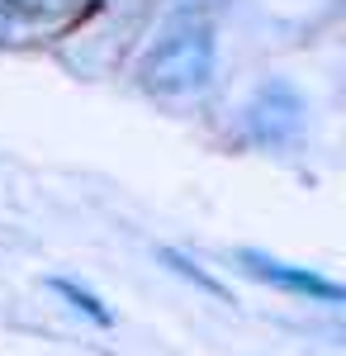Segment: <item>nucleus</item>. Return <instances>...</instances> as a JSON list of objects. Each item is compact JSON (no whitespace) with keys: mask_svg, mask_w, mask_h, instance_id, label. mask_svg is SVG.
Here are the masks:
<instances>
[{"mask_svg":"<svg viewBox=\"0 0 346 356\" xmlns=\"http://www.w3.org/2000/svg\"><path fill=\"white\" fill-rule=\"evenodd\" d=\"M213 29L209 19L181 15L176 24L152 43V53L142 57V86L157 95H195L213 76Z\"/></svg>","mask_w":346,"mask_h":356,"instance_id":"f257e3e1","label":"nucleus"},{"mask_svg":"<svg viewBox=\"0 0 346 356\" xmlns=\"http://www.w3.org/2000/svg\"><path fill=\"white\" fill-rule=\"evenodd\" d=\"M299 114H304L299 90L285 81H270L256 90V100L247 110V124H252V134L261 138V143H280V138H290L299 129Z\"/></svg>","mask_w":346,"mask_h":356,"instance_id":"f03ea898","label":"nucleus"},{"mask_svg":"<svg viewBox=\"0 0 346 356\" xmlns=\"http://www.w3.org/2000/svg\"><path fill=\"white\" fill-rule=\"evenodd\" d=\"M242 266L256 275V280L280 285V290H290V295H308V300H322V304L342 300V285H332L327 275H313V271H304V266H285V261H270L261 252H242Z\"/></svg>","mask_w":346,"mask_h":356,"instance_id":"7ed1b4c3","label":"nucleus"},{"mask_svg":"<svg viewBox=\"0 0 346 356\" xmlns=\"http://www.w3.org/2000/svg\"><path fill=\"white\" fill-rule=\"evenodd\" d=\"M53 290H57V295H67V300L76 304L81 314H90V318H95L100 328H109V323H114V318H109V309H105L100 300H95L90 290H81V285H72V280H53Z\"/></svg>","mask_w":346,"mask_h":356,"instance_id":"20e7f679","label":"nucleus"},{"mask_svg":"<svg viewBox=\"0 0 346 356\" xmlns=\"http://www.w3.org/2000/svg\"><path fill=\"white\" fill-rule=\"evenodd\" d=\"M161 257H166V261H171V266H176V271H181V275H190V280H195V285H204V290H209V295H223V285H218V280H213V275L195 271V266H190V261H186V257H181V252H161Z\"/></svg>","mask_w":346,"mask_h":356,"instance_id":"39448f33","label":"nucleus"},{"mask_svg":"<svg viewBox=\"0 0 346 356\" xmlns=\"http://www.w3.org/2000/svg\"><path fill=\"white\" fill-rule=\"evenodd\" d=\"M176 5H181V15H195V19H204V15H209V10H218L223 0H176Z\"/></svg>","mask_w":346,"mask_h":356,"instance_id":"423d86ee","label":"nucleus"},{"mask_svg":"<svg viewBox=\"0 0 346 356\" xmlns=\"http://www.w3.org/2000/svg\"><path fill=\"white\" fill-rule=\"evenodd\" d=\"M15 10H48V5H81V0H5Z\"/></svg>","mask_w":346,"mask_h":356,"instance_id":"0eeeda50","label":"nucleus"}]
</instances>
